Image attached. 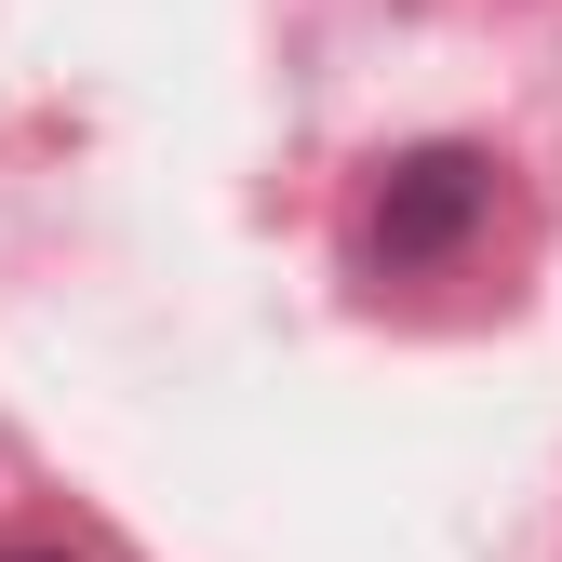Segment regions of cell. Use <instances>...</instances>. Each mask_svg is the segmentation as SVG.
Masks as SVG:
<instances>
[{
    "instance_id": "7a4b0ae2",
    "label": "cell",
    "mask_w": 562,
    "mask_h": 562,
    "mask_svg": "<svg viewBox=\"0 0 562 562\" xmlns=\"http://www.w3.org/2000/svg\"><path fill=\"white\" fill-rule=\"evenodd\" d=\"M0 562H67V549H0Z\"/></svg>"
},
{
    "instance_id": "6da1fadb",
    "label": "cell",
    "mask_w": 562,
    "mask_h": 562,
    "mask_svg": "<svg viewBox=\"0 0 562 562\" xmlns=\"http://www.w3.org/2000/svg\"><path fill=\"white\" fill-rule=\"evenodd\" d=\"M482 201H496V161L482 148H402L389 188H375V255L389 268H429L482 228Z\"/></svg>"
}]
</instances>
